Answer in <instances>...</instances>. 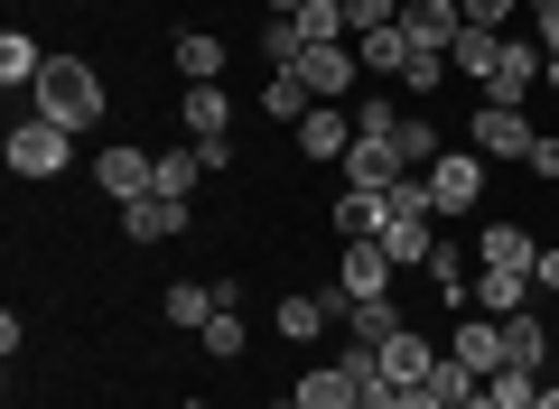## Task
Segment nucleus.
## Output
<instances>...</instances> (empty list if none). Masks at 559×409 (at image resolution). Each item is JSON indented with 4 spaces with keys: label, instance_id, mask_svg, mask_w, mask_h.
I'll return each mask as SVG.
<instances>
[{
    "label": "nucleus",
    "instance_id": "39448f33",
    "mask_svg": "<svg viewBox=\"0 0 559 409\" xmlns=\"http://www.w3.org/2000/svg\"><path fill=\"white\" fill-rule=\"evenodd\" d=\"M429 177V205H439V215H476L485 205V158L476 149H448L439 168H419Z\"/></svg>",
    "mask_w": 559,
    "mask_h": 409
},
{
    "label": "nucleus",
    "instance_id": "49530a36",
    "mask_svg": "<svg viewBox=\"0 0 559 409\" xmlns=\"http://www.w3.org/2000/svg\"><path fill=\"white\" fill-rule=\"evenodd\" d=\"M271 409H299V400H271Z\"/></svg>",
    "mask_w": 559,
    "mask_h": 409
},
{
    "label": "nucleus",
    "instance_id": "09e8293b",
    "mask_svg": "<svg viewBox=\"0 0 559 409\" xmlns=\"http://www.w3.org/2000/svg\"><path fill=\"white\" fill-rule=\"evenodd\" d=\"M522 10H540V0H522Z\"/></svg>",
    "mask_w": 559,
    "mask_h": 409
},
{
    "label": "nucleus",
    "instance_id": "c03bdc74",
    "mask_svg": "<svg viewBox=\"0 0 559 409\" xmlns=\"http://www.w3.org/2000/svg\"><path fill=\"white\" fill-rule=\"evenodd\" d=\"M540 84H550V94H559V57H550V65H540Z\"/></svg>",
    "mask_w": 559,
    "mask_h": 409
},
{
    "label": "nucleus",
    "instance_id": "c756f323",
    "mask_svg": "<svg viewBox=\"0 0 559 409\" xmlns=\"http://www.w3.org/2000/svg\"><path fill=\"white\" fill-rule=\"evenodd\" d=\"M485 409H540V372H522V363L485 372Z\"/></svg>",
    "mask_w": 559,
    "mask_h": 409
},
{
    "label": "nucleus",
    "instance_id": "a211bd4d",
    "mask_svg": "<svg viewBox=\"0 0 559 409\" xmlns=\"http://www.w3.org/2000/svg\"><path fill=\"white\" fill-rule=\"evenodd\" d=\"M289 400H299V409H355V372L326 353V363H308V372H299V390H289Z\"/></svg>",
    "mask_w": 559,
    "mask_h": 409
},
{
    "label": "nucleus",
    "instance_id": "de8ad7c7",
    "mask_svg": "<svg viewBox=\"0 0 559 409\" xmlns=\"http://www.w3.org/2000/svg\"><path fill=\"white\" fill-rule=\"evenodd\" d=\"M466 409H485V390H476V400H466Z\"/></svg>",
    "mask_w": 559,
    "mask_h": 409
},
{
    "label": "nucleus",
    "instance_id": "ea45409f",
    "mask_svg": "<svg viewBox=\"0 0 559 409\" xmlns=\"http://www.w3.org/2000/svg\"><path fill=\"white\" fill-rule=\"evenodd\" d=\"M532 177H559V140H532V158H522Z\"/></svg>",
    "mask_w": 559,
    "mask_h": 409
},
{
    "label": "nucleus",
    "instance_id": "4468645a",
    "mask_svg": "<svg viewBox=\"0 0 559 409\" xmlns=\"http://www.w3.org/2000/svg\"><path fill=\"white\" fill-rule=\"evenodd\" d=\"M401 28H411L419 47H439V57H448L457 28H466V10H457V0H401Z\"/></svg>",
    "mask_w": 559,
    "mask_h": 409
},
{
    "label": "nucleus",
    "instance_id": "6e6552de",
    "mask_svg": "<svg viewBox=\"0 0 559 409\" xmlns=\"http://www.w3.org/2000/svg\"><path fill=\"white\" fill-rule=\"evenodd\" d=\"M345 149H355V112H336V103H308V121H299V158L345 168Z\"/></svg>",
    "mask_w": 559,
    "mask_h": 409
},
{
    "label": "nucleus",
    "instance_id": "bb28decb",
    "mask_svg": "<svg viewBox=\"0 0 559 409\" xmlns=\"http://www.w3.org/2000/svg\"><path fill=\"white\" fill-rule=\"evenodd\" d=\"M197 177H215L205 149H197V140H168V149H159V195H197Z\"/></svg>",
    "mask_w": 559,
    "mask_h": 409
},
{
    "label": "nucleus",
    "instance_id": "dca6fc26",
    "mask_svg": "<svg viewBox=\"0 0 559 409\" xmlns=\"http://www.w3.org/2000/svg\"><path fill=\"white\" fill-rule=\"evenodd\" d=\"M392 149H401V168H439V158H448V131H439V121H429V112H401L392 121Z\"/></svg>",
    "mask_w": 559,
    "mask_h": 409
},
{
    "label": "nucleus",
    "instance_id": "2eb2a0df",
    "mask_svg": "<svg viewBox=\"0 0 559 409\" xmlns=\"http://www.w3.org/2000/svg\"><path fill=\"white\" fill-rule=\"evenodd\" d=\"M121 233H131V242L187 233V195H140V205H121Z\"/></svg>",
    "mask_w": 559,
    "mask_h": 409
},
{
    "label": "nucleus",
    "instance_id": "e433bc0d",
    "mask_svg": "<svg viewBox=\"0 0 559 409\" xmlns=\"http://www.w3.org/2000/svg\"><path fill=\"white\" fill-rule=\"evenodd\" d=\"M345 20H355V38H373V28L401 20V0H345Z\"/></svg>",
    "mask_w": 559,
    "mask_h": 409
},
{
    "label": "nucleus",
    "instance_id": "a19ab883",
    "mask_svg": "<svg viewBox=\"0 0 559 409\" xmlns=\"http://www.w3.org/2000/svg\"><path fill=\"white\" fill-rule=\"evenodd\" d=\"M532 289H550V298H559V252H540V261H532Z\"/></svg>",
    "mask_w": 559,
    "mask_h": 409
},
{
    "label": "nucleus",
    "instance_id": "4be33fe9",
    "mask_svg": "<svg viewBox=\"0 0 559 409\" xmlns=\"http://www.w3.org/2000/svg\"><path fill=\"white\" fill-rule=\"evenodd\" d=\"M224 308V289L215 279H168V326H187V335H205V316Z\"/></svg>",
    "mask_w": 559,
    "mask_h": 409
},
{
    "label": "nucleus",
    "instance_id": "a18cd8bd",
    "mask_svg": "<svg viewBox=\"0 0 559 409\" xmlns=\"http://www.w3.org/2000/svg\"><path fill=\"white\" fill-rule=\"evenodd\" d=\"M540 409H559V382H540Z\"/></svg>",
    "mask_w": 559,
    "mask_h": 409
},
{
    "label": "nucleus",
    "instance_id": "423d86ee",
    "mask_svg": "<svg viewBox=\"0 0 559 409\" xmlns=\"http://www.w3.org/2000/svg\"><path fill=\"white\" fill-rule=\"evenodd\" d=\"M289 75H299L318 103H336V94H355L364 57H355V38H336V47H299V65H289Z\"/></svg>",
    "mask_w": 559,
    "mask_h": 409
},
{
    "label": "nucleus",
    "instance_id": "c9c22d12",
    "mask_svg": "<svg viewBox=\"0 0 559 409\" xmlns=\"http://www.w3.org/2000/svg\"><path fill=\"white\" fill-rule=\"evenodd\" d=\"M299 20H271V28H261V57H271V65H299Z\"/></svg>",
    "mask_w": 559,
    "mask_h": 409
},
{
    "label": "nucleus",
    "instance_id": "9b49d317",
    "mask_svg": "<svg viewBox=\"0 0 559 409\" xmlns=\"http://www.w3.org/2000/svg\"><path fill=\"white\" fill-rule=\"evenodd\" d=\"M532 261H540V242L522 233V224H485V233H476V270H513V279H532Z\"/></svg>",
    "mask_w": 559,
    "mask_h": 409
},
{
    "label": "nucleus",
    "instance_id": "5701e85b",
    "mask_svg": "<svg viewBox=\"0 0 559 409\" xmlns=\"http://www.w3.org/2000/svg\"><path fill=\"white\" fill-rule=\"evenodd\" d=\"M382 195H392V187H382ZM382 195H373V187H345L336 205H326V215H336V233H345V242H373V233H382Z\"/></svg>",
    "mask_w": 559,
    "mask_h": 409
},
{
    "label": "nucleus",
    "instance_id": "9d476101",
    "mask_svg": "<svg viewBox=\"0 0 559 409\" xmlns=\"http://www.w3.org/2000/svg\"><path fill=\"white\" fill-rule=\"evenodd\" d=\"M401 177H411V168H401V149H392V140H373V131H355V149H345V187H401Z\"/></svg>",
    "mask_w": 559,
    "mask_h": 409
},
{
    "label": "nucleus",
    "instance_id": "ddd939ff",
    "mask_svg": "<svg viewBox=\"0 0 559 409\" xmlns=\"http://www.w3.org/2000/svg\"><path fill=\"white\" fill-rule=\"evenodd\" d=\"M495 326H503V363H522V372H550V326H540V316L532 308H513V316H495Z\"/></svg>",
    "mask_w": 559,
    "mask_h": 409
},
{
    "label": "nucleus",
    "instance_id": "f704fd0d",
    "mask_svg": "<svg viewBox=\"0 0 559 409\" xmlns=\"http://www.w3.org/2000/svg\"><path fill=\"white\" fill-rule=\"evenodd\" d=\"M401 84H411V94H439V84H448V57H439V47H419V57L401 65Z\"/></svg>",
    "mask_w": 559,
    "mask_h": 409
},
{
    "label": "nucleus",
    "instance_id": "37998d69",
    "mask_svg": "<svg viewBox=\"0 0 559 409\" xmlns=\"http://www.w3.org/2000/svg\"><path fill=\"white\" fill-rule=\"evenodd\" d=\"M289 10H308V0H271V20H289Z\"/></svg>",
    "mask_w": 559,
    "mask_h": 409
},
{
    "label": "nucleus",
    "instance_id": "20e7f679",
    "mask_svg": "<svg viewBox=\"0 0 559 409\" xmlns=\"http://www.w3.org/2000/svg\"><path fill=\"white\" fill-rule=\"evenodd\" d=\"M66 158H75V131H57L47 112H28L10 131V177H66Z\"/></svg>",
    "mask_w": 559,
    "mask_h": 409
},
{
    "label": "nucleus",
    "instance_id": "4c0bfd02",
    "mask_svg": "<svg viewBox=\"0 0 559 409\" xmlns=\"http://www.w3.org/2000/svg\"><path fill=\"white\" fill-rule=\"evenodd\" d=\"M457 10H466V28H503V20L522 10V0H457Z\"/></svg>",
    "mask_w": 559,
    "mask_h": 409
},
{
    "label": "nucleus",
    "instance_id": "c85d7f7f",
    "mask_svg": "<svg viewBox=\"0 0 559 409\" xmlns=\"http://www.w3.org/2000/svg\"><path fill=\"white\" fill-rule=\"evenodd\" d=\"M513 308H532V279H513V270H476V316H513Z\"/></svg>",
    "mask_w": 559,
    "mask_h": 409
},
{
    "label": "nucleus",
    "instance_id": "58836bf2",
    "mask_svg": "<svg viewBox=\"0 0 559 409\" xmlns=\"http://www.w3.org/2000/svg\"><path fill=\"white\" fill-rule=\"evenodd\" d=\"M532 20H540V57H559V0H540Z\"/></svg>",
    "mask_w": 559,
    "mask_h": 409
},
{
    "label": "nucleus",
    "instance_id": "412c9836",
    "mask_svg": "<svg viewBox=\"0 0 559 409\" xmlns=\"http://www.w3.org/2000/svg\"><path fill=\"white\" fill-rule=\"evenodd\" d=\"M187 131H197V149H215L224 131H234V103H224V84H187Z\"/></svg>",
    "mask_w": 559,
    "mask_h": 409
},
{
    "label": "nucleus",
    "instance_id": "f8f14e48",
    "mask_svg": "<svg viewBox=\"0 0 559 409\" xmlns=\"http://www.w3.org/2000/svg\"><path fill=\"white\" fill-rule=\"evenodd\" d=\"M336 279H345V298H392V252L382 242H345Z\"/></svg>",
    "mask_w": 559,
    "mask_h": 409
},
{
    "label": "nucleus",
    "instance_id": "1a4fd4ad",
    "mask_svg": "<svg viewBox=\"0 0 559 409\" xmlns=\"http://www.w3.org/2000/svg\"><path fill=\"white\" fill-rule=\"evenodd\" d=\"M540 65H550V57H540V47H513V38H503L495 75H485V103H513V112H522V103L540 94Z\"/></svg>",
    "mask_w": 559,
    "mask_h": 409
},
{
    "label": "nucleus",
    "instance_id": "a878e982",
    "mask_svg": "<svg viewBox=\"0 0 559 409\" xmlns=\"http://www.w3.org/2000/svg\"><path fill=\"white\" fill-rule=\"evenodd\" d=\"M392 335H401V308H392V298H355V316H345V345H392Z\"/></svg>",
    "mask_w": 559,
    "mask_h": 409
},
{
    "label": "nucleus",
    "instance_id": "7ed1b4c3",
    "mask_svg": "<svg viewBox=\"0 0 559 409\" xmlns=\"http://www.w3.org/2000/svg\"><path fill=\"white\" fill-rule=\"evenodd\" d=\"M94 187L112 195V205H140V195H159V149H131V140L94 149Z\"/></svg>",
    "mask_w": 559,
    "mask_h": 409
},
{
    "label": "nucleus",
    "instance_id": "72a5a7b5",
    "mask_svg": "<svg viewBox=\"0 0 559 409\" xmlns=\"http://www.w3.org/2000/svg\"><path fill=\"white\" fill-rule=\"evenodd\" d=\"M429 390H439V400H448V409H466V400H476V390H485V382H476V372H466V363H457V353H439V372H429Z\"/></svg>",
    "mask_w": 559,
    "mask_h": 409
},
{
    "label": "nucleus",
    "instance_id": "79ce46f5",
    "mask_svg": "<svg viewBox=\"0 0 559 409\" xmlns=\"http://www.w3.org/2000/svg\"><path fill=\"white\" fill-rule=\"evenodd\" d=\"M392 409H448V400H439V390H429V382H419V390H401Z\"/></svg>",
    "mask_w": 559,
    "mask_h": 409
},
{
    "label": "nucleus",
    "instance_id": "6ab92c4d",
    "mask_svg": "<svg viewBox=\"0 0 559 409\" xmlns=\"http://www.w3.org/2000/svg\"><path fill=\"white\" fill-rule=\"evenodd\" d=\"M448 353L485 382V372H503V326H495V316H457V345H448Z\"/></svg>",
    "mask_w": 559,
    "mask_h": 409
},
{
    "label": "nucleus",
    "instance_id": "f257e3e1",
    "mask_svg": "<svg viewBox=\"0 0 559 409\" xmlns=\"http://www.w3.org/2000/svg\"><path fill=\"white\" fill-rule=\"evenodd\" d=\"M382 252H392V270H419V261L439 252V205H429V177H401L392 195H382Z\"/></svg>",
    "mask_w": 559,
    "mask_h": 409
},
{
    "label": "nucleus",
    "instance_id": "393cba45",
    "mask_svg": "<svg viewBox=\"0 0 559 409\" xmlns=\"http://www.w3.org/2000/svg\"><path fill=\"white\" fill-rule=\"evenodd\" d=\"M38 75H47V47L28 38V28H0V84L20 94V84H38Z\"/></svg>",
    "mask_w": 559,
    "mask_h": 409
},
{
    "label": "nucleus",
    "instance_id": "473e14b6",
    "mask_svg": "<svg viewBox=\"0 0 559 409\" xmlns=\"http://www.w3.org/2000/svg\"><path fill=\"white\" fill-rule=\"evenodd\" d=\"M197 345H205V363H242V308H215Z\"/></svg>",
    "mask_w": 559,
    "mask_h": 409
},
{
    "label": "nucleus",
    "instance_id": "f03ea898",
    "mask_svg": "<svg viewBox=\"0 0 559 409\" xmlns=\"http://www.w3.org/2000/svg\"><path fill=\"white\" fill-rule=\"evenodd\" d=\"M28 94H38V112L57 121V131H94L103 121V75L84 57H47V75L28 84Z\"/></svg>",
    "mask_w": 559,
    "mask_h": 409
},
{
    "label": "nucleus",
    "instance_id": "2f4dec72",
    "mask_svg": "<svg viewBox=\"0 0 559 409\" xmlns=\"http://www.w3.org/2000/svg\"><path fill=\"white\" fill-rule=\"evenodd\" d=\"M448 57L485 84V75H495V57H503V28H457V47H448Z\"/></svg>",
    "mask_w": 559,
    "mask_h": 409
},
{
    "label": "nucleus",
    "instance_id": "cd10ccee",
    "mask_svg": "<svg viewBox=\"0 0 559 409\" xmlns=\"http://www.w3.org/2000/svg\"><path fill=\"white\" fill-rule=\"evenodd\" d=\"M308 103H318V94H308V84L289 75V65H271V84H261V112H271V121H289V131H299V121H308Z\"/></svg>",
    "mask_w": 559,
    "mask_h": 409
},
{
    "label": "nucleus",
    "instance_id": "7c9ffc66",
    "mask_svg": "<svg viewBox=\"0 0 559 409\" xmlns=\"http://www.w3.org/2000/svg\"><path fill=\"white\" fill-rule=\"evenodd\" d=\"M289 20H299V38H308V47H336V38H355L345 0H308V10H289Z\"/></svg>",
    "mask_w": 559,
    "mask_h": 409
},
{
    "label": "nucleus",
    "instance_id": "0eeeda50",
    "mask_svg": "<svg viewBox=\"0 0 559 409\" xmlns=\"http://www.w3.org/2000/svg\"><path fill=\"white\" fill-rule=\"evenodd\" d=\"M532 140L540 131L513 112V103H485V112L466 121V149H476V158H532Z\"/></svg>",
    "mask_w": 559,
    "mask_h": 409
},
{
    "label": "nucleus",
    "instance_id": "aec40b11",
    "mask_svg": "<svg viewBox=\"0 0 559 409\" xmlns=\"http://www.w3.org/2000/svg\"><path fill=\"white\" fill-rule=\"evenodd\" d=\"M382 372H392L401 390H419V382H429V372H439V345H429V335H411V326H401L392 345H382Z\"/></svg>",
    "mask_w": 559,
    "mask_h": 409
},
{
    "label": "nucleus",
    "instance_id": "b1692460",
    "mask_svg": "<svg viewBox=\"0 0 559 409\" xmlns=\"http://www.w3.org/2000/svg\"><path fill=\"white\" fill-rule=\"evenodd\" d=\"M355 57H364V75H401V65L419 57V38L392 20V28H373V38H355Z\"/></svg>",
    "mask_w": 559,
    "mask_h": 409
},
{
    "label": "nucleus",
    "instance_id": "f3484780",
    "mask_svg": "<svg viewBox=\"0 0 559 409\" xmlns=\"http://www.w3.org/2000/svg\"><path fill=\"white\" fill-rule=\"evenodd\" d=\"M224 57H234V47H224L215 28H187V38L168 47V65H178L187 84H224Z\"/></svg>",
    "mask_w": 559,
    "mask_h": 409
}]
</instances>
